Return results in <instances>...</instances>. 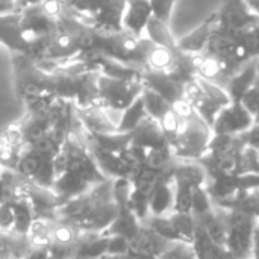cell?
<instances>
[{
	"mask_svg": "<svg viewBox=\"0 0 259 259\" xmlns=\"http://www.w3.org/2000/svg\"><path fill=\"white\" fill-rule=\"evenodd\" d=\"M152 44L153 42L146 36H135L126 30H120V32L96 30L91 50L103 56H108L117 62H121L124 65L144 70L146 58Z\"/></svg>",
	"mask_w": 259,
	"mask_h": 259,
	"instance_id": "cell-1",
	"label": "cell"
},
{
	"mask_svg": "<svg viewBox=\"0 0 259 259\" xmlns=\"http://www.w3.org/2000/svg\"><path fill=\"white\" fill-rule=\"evenodd\" d=\"M212 137L211 126L194 112L188 117H182L179 132L170 143V147L176 159L200 161L206 155Z\"/></svg>",
	"mask_w": 259,
	"mask_h": 259,
	"instance_id": "cell-2",
	"label": "cell"
},
{
	"mask_svg": "<svg viewBox=\"0 0 259 259\" xmlns=\"http://www.w3.org/2000/svg\"><path fill=\"white\" fill-rule=\"evenodd\" d=\"M184 99L193 105L211 129L220 111L231 103V97L223 87L200 77H196L184 87Z\"/></svg>",
	"mask_w": 259,
	"mask_h": 259,
	"instance_id": "cell-3",
	"label": "cell"
},
{
	"mask_svg": "<svg viewBox=\"0 0 259 259\" xmlns=\"http://www.w3.org/2000/svg\"><path fill=\"white\" fill-rule=\"evenodd\" d=\"M226 209V243L225 247L234 259H250L253 249V232L258 220L238 208Z\"/></svg>",
	"mask_w": 259,
	"mask_h": 259,
	"instance_id": "cell-4",
	"label": "cell"
},
{
	"mask_svg": "<svg viewBox=\"0 0 259 259\" xmlns=\"http://www.w3.org/2000/svg\"><path fill=\"white\" fill-rule=\"evenodd\" d=\"M173 187H175V205L173 211L191 212L193 193L199 187H205L208 176L205 168L197 161H181L171 170Z\"/></svg>",
	"mask_w": 259,
	"mask_h": 259,
	"instance_id": "cell-5",
	"label": "cell"
},
{
	"mask_svg": "<svg viewBox=\"0 0 259 259\" xmlns=\"http://www.w3.org/2000/svg\"><path fill=\"white\" fill-rule=\"evenodd\" d=\"M97 90L99 102L103 108L114 112H123L141 96L144 85L141 80L114 79L100 73L97 79Z\"/></svg>",
	"mask_w": 259,
	"mask_h": 259,
	"instance_id": "cell-6",
	"label": "cell"
},
{
	"mask_svg": "<svg viewBox=\"0 0 259 259\" xmlns=\"http://www.w3.org/2000/svg\"><path fill=\"white\" fill-rule=\"evenodd\" d=\"M217 12V27L219 32H235L250 27L259 23L256 15L244 0H223Z\"/></svg>",
	"mask_w": 259,
	"mask_h": 259,
	"instance_id": "cell-7",
	"label": "cell"
},
{
	"mask_svg": "<svg viewBox=\"0 0 259 259\" xmlns=\"http://www.w3.org/2000/svg\"><path fill=\"white\" fill-rule=\"evenodd\" d=\"M58 29V20L49 17L41 5L26 6L21 11V35L26 44L30 47L38 39L55 33Z\"/></svg>",
	"mask_w": 259,
	"mask_h": 259,
	"instance_id": "cell-8",
	"label": "cell"
},
{
	"mask_svg": "<svg viewBox=\"0 0 259 259\" xmlns=\"http://www.w3.org/2000/svg\"><path fill=\"white\" fill-rule=\"evenodd\" d=\"M255 123L253 115L243 106L241 102H231L220 111L214 124V135H240L247 132Z\"/></svg>",
	"mask_w": 259,
	"mask_h": 259,
	"instance_id": "cell-9",
	"label": "cell"
},
{
	"mask_svg": "<svg viewBox=\"0 0 259 259\" xmlns=\"http://www.w3.org/2000/svg\"><path fill=\"white\" fill-rule=\"evenodd\" d=\"M112 114H115V112L103 108L102 105H93L88 108H76V115H77L82 127L90 134L117 132L118 120L114 118Z\"/></svg>",
	"mask_w": 259,
	"mask_h": 259,
	"instance_id": "cell-10",
	"label": "cell"
},
{
	"mask_svg": "<svg viewBox=\"0 0 259 259\" xmlns=\"http://www.w3.org/2000/svg\"><path fill=\"white\" fill-rule=\"evenodd\" d=\"M24 196L32 206L35 220L56 222V209L59 208V200L52 188H42L30 181L26 187Z\"/></svg>",
	"mask_w": 259,
	"mask_h": 259,
	"instance_id": "cell-11",
	"label": "cell"
},
{
	"mask_svg": "<svg viewBox=\"0 0 259 259\" xmlns=\"http://www.w3.org/2000/svg\"><path fill=\"white\" fill-rule=\"evenodd\" d=\"M217 27V12H212L208 18H205L196 29L176 39V46L179 50L191 55H199L206 50L212 33Z\"/></svg>",
	"mask_w": 259,
	"mask_h": 259,
	"instance_id": "cell-12",
	"label": "cell"
},
{
	"mask_svg": "<svg viewBox=\"0 0 259 259\" xmlns=\"http://www.w3.org/2000/svg\"><path fill=\"white\" fill-rule=\"evenodd\" d=\"M141 82H143L144 88L155 91L162 99H165L170 105H173L175 102H178L179 99L184 97V85L176 82L168 73L143 70Z\"/></svg>",
	"mask_w": 259,
	"mask_h": 259,
	"instance_id": "cell-13",
	"label": "cell"
},
{
	"mask_svg": "<svg viewBox=\"0 0 259 259\" xmlns=\"http://www.w3.org/2000/svg\"><path fill=\"white\" fill-rule=\"evenodd\" d=\"M0 44L8 50L20 55L29 53V46L21 35V12L0 15Z\"/></svg>",
	"mask_w": 259,
	"mask_h": 259,
	"instance_id": "cell-14",
	"label": "cell"
},
{
	"mask_svg": "<svg viewBox=\"0 0 259 259\" xmlns=\"http://www.w3.org/2000/svg\"><path fill=\"white\" fill-rule=\"evenodd\" d=\"M152 17H153V9L150 0H126L124 15H123V30L135 36H144L146 26Z\"/></svg>",
	"mask_w": 259,
	"mask_h": 259,
	"instance_id": "cell-15",
	"label": "cell"
},
{
	"mask_svg": "<svg viewBox=\"0 0 259 259\" xmlns=\"http://www.w3.org/2000/svg\"><path fill=\"white\" fill-rule=\"evenodd\" d=\"M175 205V187L171 171L162 175L149 196L150 215H167L173 211Z\"/></svg>",
	"mask_w": 259,
	"mask_h": 259,
	"instance_id": "cell-16",
	"label": "cell"
},
{
	"mask_svg": "<svg viewBox=\"0 0 259 259\" xmlns=\"http://www.w3.org/2000/svg\"><path fill=\"white\" fill-rule=\"evenodd\" d=\"M131 144L143 147L146 150H153V149H161V147L170 146L159 123L149 115L137 126L135 131H132V143Z\"/></svg>",
	"mask_w": 259,
	"mask_h": 259,
	"instance_id": "cell-17",
	"label": "cell"
},
{
	"mask_svg": "<svg viewBox=\"0 0 259 259\" xmlns=\"http://www.w3.org/2000/svg\"><path fill=\"white\" fill-rule=\"evenodd\" d=\"M170 241L159 237L153 229H150L147 225H141L137 235L129 241V253H138V255H150V256H159Z\"/></svg>",
	"mask_w": 259,
	"mask_h": 259,
	"instance_id": "cell-18",
	"label": "cell"
},
{
	"mask_svg": "<svg viewBox=\"0 0 259 259\" xmlns=\"http://www.w3.org/2000/svg\"><path fill=\"white\" fill-rule=\"evenodd\" d=\"M259 76V58L249 61L237 74L231 77L225 90L228 91L231 102H241L244 94L252 88Z\"/></svg>",
	"mask_w": 259,
	"mask_h": 259,
	"instance_id": "cell-19",
	"label": "cell"
},
{
	"mask_svg": "<svg viewBox=\"0 0 259 259\" xmlns=\"http://www.w3.org/2000/svg\"><path fill=\"white\" fill-rule=\"evenodd\" d=\"M109 237L94 232H80L76 240L73 259H103L108 255Z\"/></svg>",
	"mask_w": 259,
	"mask_h": 259,
	"instance_id": "cell-20",
	"label": "cell"
},
{
	"mask_svg": "<svg viewBox=\"0 0 259 259\" xmlns=\"http://www.w3.org/2000/svg\"><path fill=\"white\" fill-rule=\"evenodd\" d=\"M91 188L93 187L88 182H85L83 179H80L79 176H76L70 171H65V173L56 176L53 187H52V190L58 196L59 206L74 197H79V196L88 193Z\"/></svg>",
	"mask_w": 259,
	"mask_h": 259,
	"instance_id": "cell-21",
	"label": "cell"
},
{
	"mask_svg": "<svg viewBox=\"0 0 259 259\" xmlns=\"http://www.w3.org/2000/svg\"><path fill=\"white\" fill-rule=\"evenodd\" d=\"M33 246L27 235L12 231H0V259H24Z\"/></svg>",
	"mask_w": 259,
	"mask_h": 259,
	"instance_id": "cell-22",
	"label": "cell"
},
{
	"mask_svg": "<svg viewBox=\"0 0 259 259\" xmlns=\"http://www.w3.org/2000/svg\"><path fill=\"white\" fill-rule=\"evenodd\" d=\"M176 55H178V47L168 49V47L152 44V47L147 53V58H146L144 70L170 73L176 62Z\"/></svg>",
	"mask_w": 259,
	"mask_h": 259,
	"instance_id": "cell-23",
	"label": "cell"
},
{
	"mask_svg": "<svg viewBox=\"0 0 259 259\" xmlns=\"http://www.w3.org/2000/svg\"><path fill=\"white\" fill-rule=\"evenodd\" d=\"M14 212V225L12 232L20 235H29L30 228L35 222V215L32 211V206L27 200V197H18L12 202H9Z\"/></svg>",
	"mask_w": 259,
	"mask_h": 259,
	"instance_id": "cell-24",
	"label": "cell"
},
{
	"mask_svg": "<svg viewBox=\"0 0 259 259\" xmlns=\"http://www.w3.org/2000/svg\"><path fill=\"white\" fill-rule=\"evenodd\" d=\"M214 205L222 206V208L243 209V211L249 212L250 215H253L256 220H259V187L243 190V191L237 193L232 199L220 202V203H214Z\"/></svg>",
	"mask_w": 259,
	"mask_h": 259,
	"instance_id": "cell-25",
	"label": "cell"
},
{
	"mask_svg": "<svg viewBox=\"0 0 259 259\" xmlns=\"http://www.w3.org/2000/svg\"><path fill=\"white\" fill-rule=\"evenodd\" d=\"M144 36L156 46H162V47H168V49L178 47L176 38L170 30V24L156 18L155 15L149 20L146 30H144Z\"/></svg>",
	"mask_w": 259,
	"mask_h": 259,
	"instance_id": "cell-26",
	"label": "cell"
},
{
	"mask_svg": "<svg viewBox=\"0 0 259 259\" xmlns=\"http://www.w3.org/2000/svg\"><path fill=\"white\" fill-rule=\"evenodd\" d=\"M46 156L39 155L32 146H23L20 153H18V158L15 161V165H14V170L17 173H20L21 176L27 178V179H32L33 175L36 173L41 161L44 159ZM49 158V156H47Z\"/></svg>",
	"mask_w": 259,
	"mask_h": 259,
	"instance_id": "cell-27",
	"label": "cell"
},
{
	"mask_svg": "<svg viewBox=\"0 0 259 259\" xmlns=\"http://www.w3.org/2000/svg\"><path fill=\"white\" fill-rule=\"evenodd\" d=\"M147 117L146 108H144V102L141 99V96L127 108L121 112L118 124H117V132H132L137 129V126Z\"/></svg>",
	"mask_w": 259,
	"mask_h": 259,
	"instance_id": "cell-28",
	"label": "cell"
},
{
	"mask_svg": "<svg viewBox=\"0 0 259 259\" xmlns=\"http://www.w3.org/2000/svg\"><path fill=\"white\" fill-rule=\"evenodd\" d=\"M167 215L179 237V241L191 244L194 238V231H196L194 215L191 212H179V211H171Z\"/></svg>",
	"mask_w": 259,
	"mask_h": 259,
	"instance_id": "cell-29",
	"label": "cell"
},
{
	"mask_svg": "<svg viewBox=\"0 0 259 259\" xmlns=\"http://www.w3.org/2000/svg\"><path fill=\"white\" fill-rule=\"evenodd\" d=\"M141 99L144 102V108H146V112L149 117H152L153 120H161L162 115L171 108V105L162 99L159 94H156L155 91L149 90V88H144L143 93H141Z\"/></svg>",
	"mask_w": 259,
	"mask_h": 259,
	"instance_id": "cell-30",
	"label": "cell"
},
{
	"mask_svg": "<svg viewBox=\"0 0 259 259\" xmlns=\"http://www.w3.org/2000/svg\"><path fill=\"white\" fill-rule=\"evenodd\" d=\"M132 185V184H131ZM129 208L134 211V214L137 215V219L144 223L149 217H150V208H149V194L135 190L132 187L131 194H129Z\"/></svg>",
	"mask_w": 259,
	"mask_h": 259,
	"instance_id": "cell-31",
	"label": "cell"
},
{
	"mask_svg": "<svg viewBox=\"0 0 259 259\" xmlns=\"http://www.w3.org/2000/svg\"><path fill=\"white\" fill-rule=\"evenodd\" d=\"M56 179L55 175V167H53V158H44L36 170V173L33 175V178L30 179L33 184L42 187V188H52L53 182Z\"/></svg>",
	"mask_w": 259,
	"mask_h": 259,
	"instance_id": "cell-32",
	"label": "cell"
},
{
	"mask_svg": "<svg viewBox=\"0 0 259 259\" xmlns=\"http://www.w3.org/2000/svg\"><path fill=\"white\" fill-rule=\"evenodd\" d=\"M158 259H197L191 244L184 241H171Z\"/></svg>",
	"mask_w": 259,
	"mask_h": 259,
	"instance_id": "cell-33",
	"label": "cell"
},
{
	"mask_svg": "<svg viewBox=\"0 0 259 259\" xmlns=\"http://www.w3.org/2000/svg\"><path fill=\"white\" fill-rule=\"evenodd\" d=\"M150 3H152V9H153V15L170 24L171 12H173L176 0H150Z\"/></svg>",
	"mask_w": 259,
	"mask_h": 259,
	"instance_id": "cell-34",
	"label": "cell"
},
{
	"mask_svg": "<svg viewBox=\"0 0 259 259\" xmlns=\"http://www.w3.org/2000/svg\"><path fill=\"white\" fill-rule=\"evenodd\" d=\"M127 255H129V240L120 235L109 237L106 256H127Z\"/></svg>",
	"mask_w": 259,
	"mask_h": 259,
	"instance_id": "cell-35",
	"label": "cell"
},
{
	"mask_svg": "<svg viewBox=\"0 0 259 259\" xmlns=\"http://www.w3.org/2000/svg\"><path fill=\"white\" fill-rule=\"evenodd\" d=\"M14 225V212L9 202L0 203V231H12Z\"/></svg>",
	"mask_w": 259,
	"mask_h": 259,
	"instance_id": "cell-36",
	"label": "cell"
},
{
	"mask_svg": "<svg viewBox=\"0 0 259 259\" xmlns=\"http://www.w3.org/2000/svg\"><path fill=\"white\" fill-rule=\"evenodd\" d=\"M39 5H41L42 11L49 17H52L53 20H58L64 14V11H65V8L59 2H56V0H42Z\"/></svg>",
	"mask_w": 259,
	"mask_h": 259,
	"instance_id": "cell-37",
	"label": "cell"
},
{
	"mask_svg": "<svg viewBox=\"0 0 259 259\" xmlns=\"http://www.w3.org/2000/svg\"><path fill=\"white\" fill-rule=\"evenodd\" d=\"M26 8L23 0H0V15L21 12Z\"/></svg>",
	"mask_w": 259,
	"mask_h": 259,
	"instance_id": "cell-38",
	"label": "cell"
},
{
	"mask_svg": "<svg viewBox=\"0 0 259 259\" xmlns=\"http://www.w3.org/2000/svg\"><path fill=\"white\" fill-rule=\"evenodd\" d=\"M244 2L256 15H259V0H244Z\"/></svg>",
	"mask_w": 259,
	"mask_h": 259,
	"instance_id": "cell-39",
	"label": "cell"
},
{
	"mask_svg": "<svg viewBox=\"0 0 259 259\" xmlns=\"http://www.w3.org/2000/svg\"><path fill=\"white\" fill-rule=\"evenodd\" d=\"M129 259H158L156 256H150V255H138V253H129Z\"/></svg>",
	"mask_w": 259,
	"mask_h": 259,
	"instance_id": "cell-40",
	"label": "cell"
},
{
	"mask_svg": "<svg viewBox=\"0 0 259 259\" xmlns=\"http://www.w3.org/2000/svg\"><path fill=\"white\" fill-rule=\"evenodd\" d=\"M42 0H23V3L26 5V6H33V5H39Z\"/></svg>",
	"mask_w": 259,
	"mask_h": 259,
	"instance_id": "cell-41",
	"label": "cell"
},
{
	"mask_svg": "<svg viewBox=\"0 0 259 259\" xmlns=\"http://www.w3.org/2000/svg\"><path fill=\"white\" fill-rule=\"evenodd\" d=\"M56 2H59L64 8H70V6L73 5V2H74V0H56Z\"/></svg>",
	"mask_w": 259,
	"mask_h": 259,
	"instance_id": "cell-42",
	"label": "cell"
},
{
	"mask_svg": "<svg viewBox=\"0 0 259 259\" xmlns=\"http://www.w3.org/2000/svg\"><path fill=\"white\" fill-rule=\"evenodd\" d=\"M103 259H129L127 256H105Z\"/></svg>",
	"mask_w": 259,
	"mask_h": 259,
	"instance_id": "cell-43",
	"label": "cell"
},
{
	"mask_svg": "<svg viewBox=\"0 0 259 259\" xmlns=\"http://www.w3.org/2000/svg\"><path fill=\"white\" fill-rule=\"evenodd\" d=\"M250 259H252V258H250Z\"/></svg>",
	"mask_w": 259,
	"mask_h": 259,
	"instance_id": "cell-44",
	"label": "cell"
}]
</instances>
